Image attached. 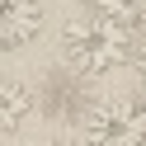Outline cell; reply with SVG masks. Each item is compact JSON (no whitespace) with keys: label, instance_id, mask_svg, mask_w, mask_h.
<instances>
[{"label":"cell","instance_id":"cell-6","mask_svg":"<svg viewBox=\"0 0 146 146\" xmlns=\"http://www.w3.org/2000/svg\"><path fill=\"white\" fill-rule=\"evenodd\" d=\"M137 71H141V85H146V47H141V57H137Z\"/></svg>","mask_w":146,"mask_h":146},{"label":"cell","instance_id":"cell-3","mask_svg":"<svg viewBox=\"0 0 146 146\" xmlns=\"http://www.w3.org/2000/svg\"><path fill=\"white\" fill-rule=\"evenodd\" d=\"M42 33V0H0V52H19Z\"/></svg>","mask_w":146,"mask_h":146},{"label":"cell","instance_id":"cell-2","mask_svg":"<svg viewBox=\"0 0 146 146\" xmlns=\"http://www.w3.org/2000/svg\"><path fill=\"white\" fill-rule=\"evenodd\" d=\"M85 146H146V104L104 99L85 118Z\"/></svg>","mask_w":146,"mask_h":146},{"label":"cell","instance_id":"cell-4","mask_svg":"<svg viewBox=\"0 0 146 146\" xmlns=\"http://www.w3.org/2000/svg\"><path fill=\"white\" fill-rule=\"evenodd\" d=\"M33 113V94L24 80L14 76H0V132H19L24 118Z\"/></svg>","mask_w":146,"mask_h":146},{"label":"cell","instance_id":"cell-1","mask_svg":"<svg viewBox=\"0 0 146 146\" xmlns=\"http://www.w3.org/2000/svg\"><path fill=\"white\" fill-rule=\"evenodd\" d=\"M132 57V29L104 19V14H80L66 19L61 29V61H66L76 76L94 80V76H113L123 61Z\"/></svg>","mask_w":146,"mask_h":146},{"label":"cell","instance_id":"cell-5","mask_svg":"<svg viewBox=\"0 0 146 146\" xmlns=\"http://www.w3.org/2000/svg\"><path fill=\"white\" fill-rule=\"evenodd\" d=\"M90 10L123 29H146V0H90Z\"/></svg>","mask_w":146,"mask_h":146}]
</instances>
